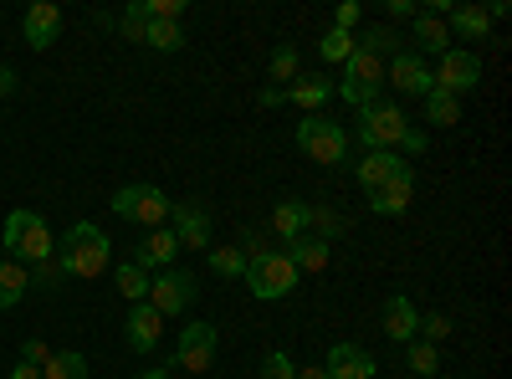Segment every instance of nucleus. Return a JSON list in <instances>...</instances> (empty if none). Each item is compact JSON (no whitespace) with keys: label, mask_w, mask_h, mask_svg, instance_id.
Segmentation results:
<instances>
[{"label":"nucleus","mask_w":512,"mask_h":379,"mask_svg":"<svg viewBox=\"0 0 512 379\" xmlns=\"http://www.w3.org/2000/svg\"><path fill=\"white\" fill-rule=\"evenodd\" d=\"M0 246H6V262H16L26 272L36 262H52L57 257V236H52L47 216H36V210H11L6 231H0Z\"/></svg>","instance_id":"f257e3e1"},{"label":"nucleus","mask_w":512,"mask_h":379,"mask_svg":"<svg viewBox=\"0 0 512 379\" xmlns=\"http://www.w3.org/2000/svg\"><path fill=\"white\" fill-rule=\"evenodd\" d=\"M108 251H113V246H108V236H103L93 221H72L67 236L57 241V262H62L67 277L93 282V277L108 272Z\"/></svg>","instance_id":"f03ea898"},{"label":"nucleus","mask_w":512,"mask_h":379,"mask_svg":"<svg viewBox=\"0 0 512 379\" xmlns=\"http://www.w3.org/2000/svg\"><path fill=\"white\" fill-rule=\"evenodd\" d=\"M246 287H251V298H262V303H282V298H292L297 292V277L292 272V262L282 257V251H246V277H241Z\"/></svg>","instance_id":"7ed1b4c3"},{"label":"nucleus","mask_w":512,"mask_h":379,"mask_svg":"<svg viewBox=\"0 0 512 379\" xmlns=\"http://www.w3.org/2000/svg\"><path fill=\"white\" fill-rule=\"evenodd\" d=\"M379 93H384V62L379 57H369V52H349V62H344V82H338V98H344L349 108H374L379 103Z\"/></svg>","instance_id":"20e7f679"},{"label":"nucleus","mask_w":512,"mask_h":379,"mask_svg":"<svg viewBox=\"0 0 512 379\" xmlns=\"http://www.w3.org/2000/svg\"><path fill=\"white\" fill-rule=\"evenodd\" d=\"M169 200L159 185H123V190H113V216H123V221H134V226H144V231H154V226H164L169 221Z\"/></svg>","instance_id":"39448f33"},{"label":"nucleus","mask_w":512,"mask_h":379,"mask_svg":"<svg viewBox=\"0 0 512 379\" xmlns=\"http://www.w3.org/2000/svg\"><path fill=\"white\" fill-rule=\"evenodd\" d=\"M297 149H303L308 159H318V164H344L349 159V134H344V123H333L323 113H308L303 123H297Z\"/></svg>","instance_id":"423d86ee"},{"label":"nucleus","mask_w":512,"mask_h":379,"mask_svg":"<svg viewBox=\"0 0 512 379\" xmlns=\"http://www.w3.org/2000/svg\"><path fill=\"white\" fill-rule=\"evenodd\" d=\"M410 134V118L400 113V103H374V108H364L359 113V144H364V154H374V149H400V139Z\"/></svg>","instance_id":"0eeeda50"},{"label":"nucleus","mask_w":512,"mask_h":379,"mask_svg":"<svg viewBox=\"0 0 512 379\" xmlns=\"http://www.w3.org/2000/svg\"><path fill=\"white\" fill-rule=\"evenodd\" d=\"M195 292H200L195 272H185V267H164V272L149 282V308H154L159 318H180V313H190Z\"/></svg>","instance_id":"6e6552de"},{"label":"nucleus","mask_w":512,"mask_h":379,"mask_svg":"<svg viewBox=\"0 0 512 379\" xmlns=\"http://www.w3.org/2000/svg\"><path fill=\"white\" fill-rule=\"evenodd\" d=\"M431 77H436L441 93L461 98V93L482 88V57L466 52V47H451V52H441V67H431Z\"/></svg>","instance_id":"1a4fd4ad"},{"label":"nucleus","mask_w":512,"mask_h":379,"mask_svg":"<svg viewBox=\"0 0 512 379\" xmlns=\"http://www.w3.org/2000/svg\"><path fill=\"white\" fill-rule=\"evenodd\" d=\"M216 349H221V333H216V323H190V328H180V344H175V369L205 374L210 364H216Z\"/></svg>","instance_id":"9d476101"},{"label":"nucleus","mask_w":512,"mask_h":379,"mask_svg":"<svg viewBox=\"0 0 512 379\" xmlns=\"http://www.w3.org/2000/svg\"><path fill=\"white\" fill-rule=\"evenodd\" d=\"M384 77L400 88V98H425L436 88V77H431V62H425L420 52H400V57H390L384 62Z\"/></svg>","instance_id":"9b49d317"},{"label":"nucleus","mask_w":512,"mask_h":379,"mask_svg":"<svg viewBox=\"0 0 512 379\" xmlns=\"http://www.w3.org/2000/svg\"><path fill=\"white\" fill-rule=\"evenodd\" d=\"M323 369H328V379H374V374H379L374 354L359 349V344H349V339H338V344L328 349Z\"/></svg>","instance_id":"f8f14e48"},{"label":"nucleus","mask_w":512,"mask_h":379,"mask_svg":"<svg viewBox=\"0 0 512 379\" xmlns=\"http://www.w3.org/2000/svg\"><path fill=\"white\" fill-rule=\"evenodd\" d=\"M175 257H180V241H175V231H169V226H154V231H144V241L134 246V257H128V262H134L139 272H149V267H175Z\"/></svg>","instance_id":"ddd939ff"},{"label":"nucleus","mask_w":512,"mask_h":379,"mask_svg":"<svg viewBox=\"0 0 512 379\" xmlns=\"http://www.w3.org/2000/svg\"><path fill=\"white\" fill-rule=\"evenodd\" d=\"M169 231H175L180 246H210V210L195 205V200H180V205H169Z\"/></svg>","instance_id":"4468645a"},{"label":"nucleus","mask_w":512,"mask_h":379,"mask_svg":"<svg viewBox=\"0 0 512 379\" xmlns=\"http://www.w3.org/2000/svg\"><path fill=\"white\" fill-rule=\"evenodd\" d=\"M21 36H26V47H31V52H47L52 41L62 36V11L47 6V0H41V6H31L26 21H21Z\"/></svg>","instance_id":"2eb2a0df"},{"label":"nucleus","mask_w":512,"mask_h":379,"mask_svg":"<svg viewBox=\"0 0 512 379\" xmlns=\"http://www.w3.org/2000/svg\"><path fill=\"white\" fill-rule=\"evenodd\" d=\"M410 195H415V170H410V164H400V175L369 195V210H374V216H405Z\"/></svg>","instance_id":"dca6fc26"},{"label":"nucleus","mask_w":512,"mask_h":379,"mask_svg":"<svg viewBox=\"0 0 512 379\" xmlns=\"http://www.w3.org/2000/svg\"><path fill=\"white\" fill-rule=\"evenodd\" d=\"M128 349L134 354H154L159 349V333H164V318L149 308V303H134V313H128Z\"/></svg>","instance_id":"f3484780"},{"label":"nucleus","mask_w":512,"mask_h":379,"mask_svg":"<svg viewBox=\"0 0 512 379\" xmlns=\"http://www.w3.org/2000/svg\"><path fill=\"white\" fill-rule=\"evenodd\" d=\"M415 328H420V313H415V303L405 298V292H390V298H384V339L410 344V339H415Z\"/></svg>","instance_id":"a211bd4d"},{"label":"nucleus","mask_w":512,"mask_h":379,"mask_svg":"<svg viewBox=\"0 0 512 379\" xmlns=\"http://www.w3.org/2000/svg\"><path fill=\"white\" fill-rule=\"evenodd\" d=\"M400 164H405V159H400L395 149H374V154H364V159L354 164V175H359V185L374 195L379 185H390V180L400 175Z\"/></svg>","instance_id":"6ab92c4d"},{"label":"nucleus","mask_w":512,"mask_h":379,"mask_svg":"<svg viewBox=\"0 0 512 379\" xmlns=\"http://www.w3.org/2000/svg\"><path fill=\"white\" fill-rule=\"evenodd\" d=\"M272 231H277V241L308 236V231H313V205H308V200H282V205L272 210Z\"/></svg>","instance_id":"aec40b11"},{"label":"nucleus","mask_w":512,"mask_h":379,"mask_svg":"<svg viewBox=\"0 0 512 379\" xmlns=\"http://www.w3.org/2000/svg\"><path fill=\"white\" fill-rule=\"evenodd\" d=\"M282 257L292 262V272H297V277H303V272H323L333 251H328V241H318V236H297V241H287V246H282Z\"/></svg>","instance_id":"412c9836"},{"label":"nucleus","mask_w":512,"mask_h":379,"mask_svg":"<svg viewBox=\"0 0 512 379\" xmlns=\"http://www.w3.org/2000/svg\"><path fill=\"white\" fill-rule=\"evenodd\" d=\"M410 31H415V47H420L425 57H441V52H451V31H446V21H441V16H431V11H415Z\"/></svg>","instance_id":"4be33fe9"},{"label":"nucleus","mask_w":512,"mask_h":379,"mask_svg":"<svg viewBox=\"0 0 512 379\" xmlns=\"http://www.w3.org/2000/svg\"><path fill=\"white\" fill-rule=\"evenodd\" d=\"M446 31H456L461 41H487L492 36V16L482 6H451L446 11Z\"/></svg>","instance_id":"5701e85b"},{"label":"nucleus","mask_w":512,"mask_h":379,"mask_svg":"<svg viewBox=\"0 0 512 379\" xmlns=\"http://www.w3.org/2000/svg\"><path fill=\"white\" fill-rule=\"evenodd\" d=\"M282 98H292L297 108H303V118H308V113H323V103L333 98V88H328V82H323L318 72H308V77L297 72V82H292V88H287Z\"/></svg>","instance_id":"b1692460"},{"label":"nucleus","mask_w":512,"mask_h":379,"mask_svg":"<svg viewBox=\"0 0 512 379\" xmlns=\"http://www.w3.org/2000/svg\"><path fill=\"white\" fill-rule=\"evenodd\" d=\"M26 292H31V272L16 262H0V308H16Z\"/></svg>","instance_id":"393cba45"},{"label":"nucleus","mask_w":512,"mask_h":379,"mask_svg":"<svg viewBox=\"0 0 512 379\" xmlns=\"http://www.w3.org/2000/svg\"><path fill=\"white\" fill-rule=\"evenodd\" d=\"M210 272H216L221 282L246 277V246H210Z\"/></svg>","instance_id":"a878e982"},{"label":"nucleus","mask_w":512,"mask_h":379,"mask_svg":"<svg viewBox=\"0 0 512 379\" xmlns=\"http://www.w3.org/2000/svg\"><path fill=\"white\" fill-rule=\"evenodd\" d=\"M41 379H88V359H82L77 349H52V359L41 364Z\"/></svg>","instance_id":"bb28decb"},{"label":"nucleus","mask_w":512,"mask_h":379,"mask_svg":"<svg viewBox=\"0 0 512 379\" xmlns=\"http://www.w3.org/2000/svg\"><path fill=\"white\" fill-rule=\"evenodd\" d=\"M149 282H154V277H149V272H139L134 262H123V267L113 272V287L123 292L128 303H149Z\"/></svg>","instance_id":"cd10ccee"},{"label":"nucleus","mask_w":512,"mask_h":379,"mask_svg":"<svg viewBox=\"0 0 512 379\" xmlns=\"http://www.w3.org/2000/svg\"><path fill=\"white\" fill-rule=\"evenodd\" d=\"M425 118H431L436 129H451V123H461V98L431 88V93H425Z\"/></svg>","instance_id":"c85d7f7f"},{"label":"nucleus","mask_w":512,"mask_h":379,"mask_svg":"<svg viewBox=\"0 0 512 379\" xmlns=\"http://www.w3.org/2000/svg\"><path fill=\"white\" fill-rule=\"evenodd\" d=\"M144 47H154V52H180L185 47V31H180V21H149V31H144Z\"/></svg>","instance_id":"c756f323"},{"label":"nucleus","mask_w":512,"mask_h":379,"mask_svg":"<svg viewBox=\"0 0 512 379\" xmlns=\"http://www.w3.org/2000/svg\"><path fill=\"white\" fill-rule=\"evenodd\" d=\"M405 359H410V369H415L420 379H431V374L441 369V349L425 344V339H410V344H405Z\"/></svg>","instance_id":"7c9ffc66"},{"label":"nucleus","mask_w":512,"mask_h":379,"mask_svg":"<svg viewBox=\"0 0 512 379\" xmlns=\"http://www.w3.org/2000/svg\"><path fill=\"white\" fill-rule=\"evenodd\" d=\"M349 52H354V31L328 26L323 41H318V57H323V62H349Z\"/></svg>","instance_id":"2f4dec72"},{"label":"nucleus","mask_w":512,"mask_h":379,"mask_svg":"<svg viewBox=\"0 0 512 379\" xmlns=\"http://www.w3.org/2000/svg\"><path fill=\"white\" fill-rule=\"evenodd\" d=\"M297 67H303V57H297V47H292V41H282V47L272 52V62H267L272 82H297Z\"/></svg>","instance_id":"473e14b6"},{"label":"nucleus","mask_w":512,"mask_h":379,"mask_svg":"<svg viewBox=\"0 0 512 379\" xmlns=\"http://www.w3.org/2000/svg\"><path fill=\"white\" fill-rule=\"evenodd\" d=\"M144 31H149V16H144V0H134L123 16H118V36L123 41H144Z\"/></svg>","instance_id":"72a5a7b5"},{"label":"nucleus","mask_w":512,"mask_h":379,"mask_svg":"<svg viewBox=\"0 0 512 379\" xmlns=\"http://www.w3.org/2000/svg\"><path fill=\"white\" fill-rule=\"evenodd\" d=\"M67 282V272H62V262L52 257V262H36L31 267V287H41V292H57Z\"/></svg>","instance_id":"f704fd0d"},{"label":"nucleus","mask_w":512,"mask_h":379,"mask_svg":"<svg viewBox=\"0 0 512 379\" xmlns=\"http://www.w3.org/2000/svg\"><path fill=\"white\" fill-rule=\"evenodd\" d=\"M446 333H451V318H446V313H425L420 328H415V339H425V344H436V349H441Z\"/></svg>","instance_id":"c9c22d12"},{"label":"nucleus","mask_w":512,"mask_h":379,"mask_svg":"<svg viewBox=\"0 0 512 379\" xmlns=\"http://www.w3.org/2000/svg\"><path fill=\"white\" fill-rule=\"evenodd\" d=\"M190 11V0H144V16L149 21H180Z\"/></svg>","instance_id":"e433bc0d"},{"label":"nucleus","mask_w":512,"mask_h":379,"mask_svg":"<svg viewBox=\"0 0 512 379\" xmlns=\"http://www.w3.org/2000/svg\"><path fill=\"white\" fill-rule=\"evenodd\" d=\"M292 374H297V364H292L282 349H272V354L262 359V379H292Z\"/></svg>","instance_id":"4c0bfd02"},{"label":"nucleus","mask_w":512,"mask_h":379,"mask_svg":"<svg viewBox=\"0 0 512 379\" xmlns=\"http://www.w3.org/2000/svg\"><path fill=\"white\" fill-rule=\"evenodd\" d=\"M313 226H318V241H328V236L344 231V221H338L333 210H323V205H313Z\"/></svg>","instance_id":"58836bf2"},{"label":"nucleus","mask_w":512,"mask_h":379,"mask_svg":"<svg viewBox=\"0 0 512 379\" xmlns=\"http://www.w3.org/2000/svg\"><path fill=\"white\" fill-rule=\"evenodd\" d=\"M359 21H364V11H359V0H344V6L333 11V26H338V31H354Z\"/></svg>","instance_id":"ea45409f"},{"label":"nucleus","mask_w":512,"mask_h":379,"mask_svg":"<svg viewBox=\"0 0 512 379\" xmlns=\"http://www.w3.org/2000/svg\"><path fill=\"white\" fill-rule=\"evenodd\" d=\"M47 359H52V349L41 344V339H26V344H21V364H36V369H41Z\"/></svg>","instance_id":"a19ab883"},{"label":"nucleus","mask_w":512,"mask_h":379,"mask_svg":"<svg viewBox=\"0 0 512 379\" xmlns=\"http://www.w3.org/2000/svg\"><path fill=\"white\" fill-rule=\"evenodd\" d=\"M384 11H390L395 21H415V11H420V6H415V0H384Z\"/></svg>","instance_id":"79ce46f5"},{"label":"nucleus","mask_w":512,"mask_h":379,"mask_svg":"<svg viewBox=\"0 0 512 379\" xmlns=\"http://www.w3.org/2000/svg\"><path fill=\"white\" fill-rule=\"evenodd\" d=\"M400 149H405V154H425V149H431V139H425L420 129H410V134L400 139Z\"/></svg>","instance_id":"37998d69"},{"label":"nucleus","mask_w":512,"mask_h":379,"mask_svg":"<svg viewBox=\"0 0 512 379\" xmlns=\"http://www.w3.org/2000/svg\"><path fill=\"white\" fill-rule=\"evenodd\" d=\"M21 88V77H16V67H6V62H0V98H11Z\"/></svg>","instance_id":"c03bdc74"},{"label":"nucleus","mask_w":512,"mask_h":379,"mask_svg":"<svg viewBox=\"0 0 512 379\" xmlns=\"http://www.w3.org/2000/svg\"><path fill=\"white\" fill-rule=\"evenodd\" d=\"M256 103H262V108H277V103H287V98H282V88H262V93H256Z\"/></svg>","instance_id":"a18cd8bd"},{"label":"nucleus","mask_w":512,"mask_h":379,"mask_svg":"<svg viewBox=\"0 0 512 379\" xmlns=\"http://www.w3.org/2000/svg\"><path fill=\"white\" fill-rule=\"evenodd\" d=\"M292 379H328V369H323V364H303Z\"/></svg>","instance_id":"49530a36"},{"label":"nucleus","mask_w":512,"mask_h":379,"mask_svg":"<svg viewBox=\"0 0 512 379\" xmlns=\"http://www.w3.org/2000/svg\"><path fill=\"white\" fill-rule=\"evenodd\" d=\"M11 379H41V369H36V364H16Z\"/></svg>","instance_id":"de8ad7c7"},{"label":"nucleus","mask_w":512,"mask_h":379,"mask_svg":"<svg viewBox=\"0 0 512 379\" xmlns=\"http://www.w3.org/2000/svg\"><path fill=\"white\" fill-rule=\"evenodd\" d=\"M139 379H169V369H159V364H154V369H144Z\"/></svg>","instance_id":"09e8293b"}]
</instances>
